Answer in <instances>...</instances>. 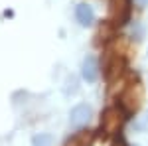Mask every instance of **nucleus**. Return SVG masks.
I'll use <instances>...</instances> for the list:
<instances>
[{
	"instance_id": "423d86ee",
	"label": "nucleus",
	"mask_w": 148,
	"mask_h": 146,
	"mask_svg": "<svg viewBox=\"0 0 148 146\" xmlns=\"http://www.w3.org/2000/svg\"><path fill=\"white\" fill-rule=\"evenodd\" d=\"M53 144V136L46 134V132H40L38 136L32 138V146H51Z\"/></svg>"
},
{
	"instance_id": "0eeeda50",
	"label": "nucleus",
	"mask_w": 148,
	"mask_h": 146,
	"mask_svg": "<svg viewBox=\"0 0 148 146\" xmlns=\"http://www.w3.org/2000/svg\"><path fill=\"white\" fill-rule=\"evenodd\" d=\"M134 128H136V130H140V132L148 130V112L140 114V117H138L136 121H134Z\"/></svg>"
},
{
	"instance_id": "20e7f679",
	"label": "nucleus",
	"mask_w": 148,
	"mask_h": 146,
	"mask_svg": "<svg viewBox=\"0 0 148 146\" xmlns=\"http://www.w3.org/2000/svg\"><path fill=\"white\" fill-rule=\"evenodd\" d=\"M75 18H77V22L81 26H91L95 22V12L89 4H85V2H81L77 4V8H75Z\"/></svg>"
},
{
	"instance_id": "1a4fd4ad",
	"label": "nucleus",
	"mask_w": 148,
	"mask_h": 146,
	"mask_svg": "<svg viewBox=\"0 0 148 146\" xmlns=\"http://www.w3.org/2000/svg\"><path fill=\"white\" fill-rule=\"evenodd\" d=\"M113 146H126V144H125L123 138H119V140H114V142H113Z\"/></svg>"
},
{
	"instance_id": "f257e3e1",
	"label": "nucleus",
	"mask_w": 148,
	"mask_h": 146,
	"mask_svg": "<svg viewBox=\"0 0 148 146\" xmlns=\"http://www.w3.org/2000/svg\"><path fill=\"white\" fill-rule=\"evenodd\" d=\"M123 112L119 111L116 107H111V109H107V111L103 112V119H101V128L105 136H111L114 132H119V128H121V123H123Z\"/></svg>"
},
{
	"instance_id": "39448f33",
	"label": "nucleus",
	"mask_w": 148,
	"mask_h": 146,
	"mask_svg": "<svg viewBox=\"0 0 148 146\" xmlns=\"http://www.w3.org/2000/svg\"><path fill=\"white\" fill-rule=\"evenodd\" d=\"M93 142V132L91 130H79L77 134H73L69 138L65 146H91Z\"/></svg>"
},
{
	"instance_id": "7ed1b4c3",
	"label": "nucleus",
	"mask_w": 148,
	"mask_h": 146,
	"mask_svg": "<svg viewBox=\"0 0 148 146\" xmlns=\"http://www.w3.org/2000/svg\"><path fill=\"white\" fill-rule=\"evenodd\" d=\"M81 75H83V79L87 83H95L97 81V77H99V63H97V59L93 56L85 57V61L81 65Z\"/></svg>"
},
{
	"instance_id": "6e6552de",
	"label": "nucleus",
	"mask_w": 148,
	"mask_h": 146,
	"mask_svg": "<svg viewBox=\"0 0 148 146\" xmlns=\"http://www.w3.org/2000/svg\"><path fill=\"white\" fill-rule=\"evenodd\" d=\"M134 4H136L138 8H144V6L148 4V0H134Z\"/></svg>"
},
{
	"instance_id": "f03ea898",
	"label": "nucleus",
	"mask_w": 148,
	"mask_h": 146,
	"mask_svg": "<svg viewBox=\"0 0 148 146\" xmlns=\"http://www.w3.org/2000/svg\"><path fill=\"white\" fill-rule=\"evenodd\" d=\"M89 119H91V107L77 105L71 111V114H69V124L75 126V128H79V126H85V124L89 123Z\"/></svg>"
}]
</instances>
